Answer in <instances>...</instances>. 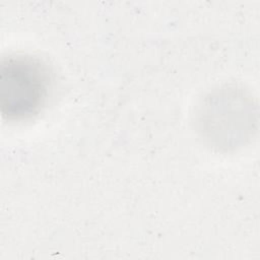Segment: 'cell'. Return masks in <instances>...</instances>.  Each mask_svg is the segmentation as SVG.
<instances>
[{
    "label": "cell",
    "instance_id": "cell-1",
    "mask_svg": "<svg viewBox=\"0 0 260 260\" xmlns=\"http://www.w3.org/2000/svg\"><path fill=\"white\" fill-rule=\"evenodd\" d=\"M45 61L28 54H10L0 63V108L11 121L32 117L45 105L51 88Z\"/></svg>",
    "mask_w": 260,
    "mask_h": 260
}]
</instances>
